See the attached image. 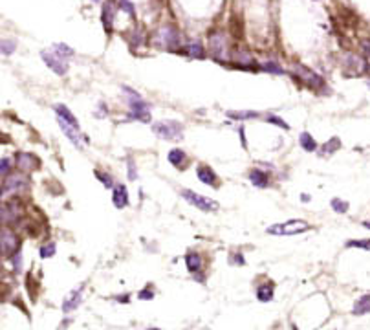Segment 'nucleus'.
Wrapping results in <instances>:
<instances>
[{"mask_svg":"<svg viewBox=\"0 0 370 330\" xmlns=\"http://www.w3.org/2000/svg\"><path fill=\"white\" fill-rule=\"evenodd\" d=\"M152 132L165 141H182L183 139V125L174 120H161L152 125Z\"/></svg>","mask_w":370,"mask_h":330,"instance_id":"nucleus-9","label":"nucleus"},{"mask_svg":"<svg viewBox=\"0 0 370 330\" xmlns=\"http://www.w3.org/2000/svg\"><path fill=\"white\" fill-rule=\"evenodd\" d=\"M114 299L121 305H127V303H130V294H121V296H115Z\"/></svg>","mask_w":370,"mask_h":330,"instance_id":"nucleus-45","label":"nucleus"},{"mask_svg":"<svg viewBox=\"0 0 370 330\" xmlns=\"http://www.w3.org/2000/svg\"><path fill=\"white\" fill-rule=\"evenodd\" d=\"M130 196L127 191L125 184H115L114 189H112V204H114L115 209H125L129 206Z\"/></svg>","mask_w":370,"mask_h":330,"instance_id":"nucleus-19","label":"nucleus"},{"mask_svg":"<svg viewBox=\"0 0 370 330\" xmlns=\"http://www.w3.org/2000/svg\"><path fill=\"white\" fill-rule=\"evenodd\" d=\"M226 116L233 121H248V120H257V118H260V114L255 112V110H227Z\"/></svg>","mask_w":370,"mask_h":330,"instance_id":"nucleus-25","label":"nucleus"},{"mask_svg":"<svg viewBox=\"0 0 370 330\" xmlns=\"http://www.w3.org/2000/svg\"><path fill=\"white\" fill-rule=\"evenodd\" d=\"M53 112H55V116H57V120L64 121V123H68V125H72V127H75V129H81L79 120H77L75 116L72 114V110L68 108L66 105H63V103L53 105Z\"/></svg>","mask_w":370,"mask_h":330,"instance_id":"nucleus-21","label":"nucleus"},{"mask_svg":"<svg viewBox=\"0 0 370 330\" xmlns=\"http://www.w3.org/2000/svg\"><path fill=\"white\" fill-rule=\"evenodd\" d=\"M57 123H59V129L63 130L64 136H66V138L70 139V143H72L73 147L83 149V147H85V145L90 143V139H88V136L83 134L81 129H75V127H72V125L64 123V121H61V120H57Z\"/></svg>","mask_w":370,"mask_h":330,"instance_id":"nucleus-13","label":"nucleus"},{"mask_svg":"<svg viewBox=\"0 0 370 330\" xmlns=\"http://www.w3.org/2000/svg\"><path fill=\"white\" fill-rule=\"evenodd\" d=\"M15 50H17V41H15V39H10V37L0 39V53H2V55L10 57V55L15 53Z\"/></svg>","mask_w":370,"mask_h":330,"instance_id":"nucleus-31","label":"nucleus"},{"mask_svg":"<svg viewBox=\"0 0 370 330\" xmlns=\"http://www.w3.org/2000/svg\"><path fill=\"white\" fill-rule=\"evenodd\" d=\"M180 196H182L187 204H191L192 207H196L198 211H202V213H215V211L220 209V204H218L215 198H211V196H203V195H200V193L192 191V189H182V191H180Z\"/></svg>","mask_w":370,"mask_h":330,"instance_id":"nucleus-7","label":"nucleus"},{"mask_svg":"<svg viewBox=\"0 0 370 330\" xmlns=\"http://www.w3.org/2000/svg\"><path fill=\"white\" fill-rule=\"evenodd\" d=\"M185 266H187V272L198 279V275H200L203 270V257L198 253V251L191 249V251L185 253Z\"/></svg>","mask_w":370,"mask_h":330,"instance_id":"nucleus-18","label":"nucleus"},{"mask_svg":"<svg viewBox=\"0 0 370 330\" xmlns=\"http://www.w3.org/2000/svg\"><path fill=\"white\" fill-rule=\"evenodd\" d=\"M11 263V266H13V272L15 273H20V270H22V251H17V253H13L10 259H8Z\"/></svg>","mask_w":370,"mask_h":330,"instance_id":"nucleus-42","label":"nucleus"},{"mask_svg":"<svg viewBox=\"0 0 370 330\" xmlns=\"http://www.w3.org/2000/svg\"><path fill=\"white\" fill-rule=\"evenodd\" d=\"M255 297H257V301H260V303H271L275 297V282L268 279V281L257 284Z\"/></svg>","mask_w":370,"mask_h":330,"instance_id":"nucleus-20","label":"nucleus"},{"mask_svg":"<svg viewBox=\"0 0 370 330\" xmlns=\"http://www.w3.org/2000/svg\"><path fill=\"white\" fill-rule=\"evenodd\" d=\"M154 297H156V290H154L152 284H147V286L141 288L140 292H138V299L140 301H152Z\"/></svg>","mask_w":370,"mask_h":330,"instance_id":"nucleus-38","label":"nucleus"},{"mask_svg":"<svg viewBox=\"0 0 370 330\" xmlns=\"http://www.w3.org/2000/svg\"><path fill=\"white\" fill-rule=\"evenodd\" d=\"M354 316H365L370 312V294L361 296L356 303H354Z\"/></svg>","mask_w":370,"mask_h":330,"instance_id":"nucleus-28","label":"nucleus"},{"mask_svg":"<svg viewBox=\"0 0 370 330\" xmlns=\"http://www.w3.org/2000/svg\"><path fill=\"white\" fill-rule=\"evenodd\" d=\"M121 90L125 94V99L129 103V120L130 121H141V123H150V105L143 99L140 92L123 85Z\"/></svg>","mask_w":370,"mask_h":330,"instance_id":"nucleus-1","label":"nucleus"},{"mask_svg":"<svg viewBox=\"0 0 370 330\" xmlns=\"http://www.w3.org/2000/svg\"><path fill=\"white\" fill-rule=\"evenodd\" d=\"M40 59H43L44 64H46V66H48L53 74H57V76H66L68 70H70V66H68V61L57 57V55L52 52V48L43 50V52H40Z\"/></svg>","mask_w":370,"mask_h":330,"instance_id":"nucleus-12","label":"nucleus"},{"mask_svg":"<svg viewBox=\"0 0 370 330\" xmlns=\"http://www.w3.org/2000/svg\"><path fill=\"white\" fill-rule=\"evenodd\" d=\"M312 226L308 224L306 220L301 218H294V220H286V222H280V224H273L266 228V233L268 235H275V237H292V235H301L304 231H308Z\"/></svg>","mask_w":370,"mask_h":330,"instance_id":"nucleus-8","label":"nucleus"},{"mask_svg":"<svg viewBox=\"0 0 370 330\" xmlns=\"http://www.w3.org/2000/svg\"><path fill=\"white\" fill-rule=\"evenodd\" d=\"M38 158L31 153H15L13 156V167L15 171L22 172V174H28V172L35 171L38 167Z\"/></svg>","mask_w":370,"mask_h":330,"instance_id":"nucleus-11","label":"nucleus"},{"mask_svg":"<svg viewBox=\"0 0 370 330\" xmlns=\"http://www.w3.org/2000/svg\"><path fill=\"white\" fill-rule=\"evenodd\" d=\"M20 248H22V242H20L17 231L13 228L0 226V257L10 259L13 253L20 251Z\"/></svg>","mask_w":370,"mask_h":330,"instance_id":"nucleus-10","label":"nucleus"},{"mask_svg":"<svg viewBox=\"0 0 370 330\" xmlns=\"http://www.w3.org/2000/svg\"><path fill=\"white\" fill-rule=\"evenodd\" d=\"M127 176H129V180L130 182H136L138 180V167H136V162H134V158H129L127 160Z\"/></svg>","mask_w":370,"mask_h":330,"instance_id":"nucleus-41","label":"nucleus"},{"mask_svg":"<svg viewBox=\"0 0 370 330\" xmlns=\"http://www.w3.org/2000/svg\"><path fill=\"white\" fill-rule=\"evenodd\" d=\"M115 11H117V6L114 0H105L101 4V26L108 35H112L114 31Z\"/></svg>","mask_w":370,"mask_h":330,"instance_id":"nucleus-14","label":"nucleus"},{"mask_svg":"<svg viewBox=\"0 0 370 330\" xmlns=\"http://www.w3.org/2000/svg\"><path fill=\"white\" fill-rule=\"evenodd\" d=\"M346 248H359V249H366L370 251V239H352L346 240Z\"/></svg>","mask_w":370,"mask_h":330,"instance_id":"nucleus-39","label":"nucleus"},{"mask_svg":"<svg viewBox=\"0 0 370 330\" xmlns=\"http://www.w3.org/2000/svg\"><path fill=\"white\" fill-rule=\"evenodd\" d=\"M167 160L171 165L178 169V171H185V165L189 163V156L183 149H171L167 154Z\"/></svg>","mask_w":370,"mask_h":330,"instance_id":"nucleus-22","label":"nucleus"},{"mask_svg":"<svg viewBox=\"0 0 370 330\" xmlns=\"http://www.w3.org/2000/svg\"><path fill=\"white\" fill-rule=\"evenodd\" d=\"M117 10L130 15V17L136 20V6L132 0H117Z\"/></svg>","mask_w":370,"mask_h":330,"instance_id":"nucleus-35","label":"nucleus"},{"mask_svg":"<svg viewBox=\"0 0 370 330\" xmlns=\"http://www.w3.org/2000/svg\"><path fill=\"white\" fill-rule=\"evenodd\" d=\"M143 31H141V29H138V31H132V33H130V44H132V46H140V44H143L145 41H147V39L143 37Z\"/></svg>","mask_w":370,"mask_h":330,"instance_id":"nucleus-43","label":"nucleus"},{"mask_svg":"<svg viewBox=\"0 0 370 330\" xmlns=\"http://www.w3.org/2000/svg\"><path fill=\"white\" fill-rule=\"evenodd\" d=\"M299 145H301V149L306 151V153H315L319 149L317 141L313 139V136L310 134V132H301V134H299Z\"/></svg>","mask_w":370,"mask_h":330,"instance_id":"nucleus-27","label":"nucleus"},{"mask_svg":"<svg viewBox=\"0 0 370 330\" xmlns=\"http://www.w3.org/2000/svg\"><path fill=\"white\" fill-rule=\"evenodd\" d=\"M341 149V139L339 138H330L326 143H322L319 149V154L321 156H330V154H336V151Z\"/></svg>","mask_w":370,"mask_h":330,"instance_id":"nucleus-30","label":"nucleus"},{"mask_svg":"<svg viewBox=\"0 0 370 330\" xmlns=\"http://www.w3.org/2000/svg\"><path fill=\"white\" fill-rule=\"evenodd\" d=\"M290 74H292V77H295L297 81L303 83L306 88H310V90L321 92L322 88H324V79H322L317 72H313V70H310L308 66H304V64L295 62L294 66H292V72Z\"/></svg>","mask_w":370,"mask_h":330,"instance_id":"nucleus-6","label":"nucleus"},{"mask_svg":"<svg viewBox=\"0 0 370 330\" xmlns=\"http://www.w3.org/2000/svg\"><path fill=\"white\" fill-rule=\"evenodd\" d=\"M196 176L200 182L213 187V189H218V187H220V176L215 172V169L205 165V163H200L196 167Z\"/></svg>","mask_w":370,"mask_h":330,"instance_id":"nucleus-15","label":"nucleus"},{"mask_svg":"<svg viewBox=\"0 0 370 330\" xmlns=\"http://www.w3.org/2000/svg\"><path fill=\"white\" fill-rule=\"evenodd\" d=\"M363 228H366V230H370V220H365V222H363Z\"/></svg>","mask_w":370,"mask_h":330,"instance_id":"nucleus-48","label":"nucleus"},{"mask_svg":"<svg viewBox=\"0 0 370 330\" xmlns=\"http://www.w3.org/2000/svg\"><path fill=\"white\" fill-rule=\"evenodd\" d=\"M94 174H96V178L106 187V189H114L115 182H114V176H112V174H108V172H105V171H99V169H96Z\"/></svg>","mask_w":370,"mask_h":330,"instance_id":"nucleus-34","label":"nucleus"},{"mask_svg":"<svg viewBox=\"0 0 370 330\" xmlns=\"http://www.w3.org/2000/svg\"><path fill=\"white\" fill-rule=\"evenodd\" d=\"M264 121H268V123H271V125H275V127H279V129H282V130H290V125L286 123V121L280 118V116H277V114H266L264 116Z\"/></svg>","mask_w":370,"mask_h":330,"instance_id":"nucleus-36","label":"nucleus"},{"mask_svg":"<svg viewBox=\"0 0 370 330\" xmlns=\"http://www.w3.org/2000/svg\"><path fill=\"white\" fill-rule=\"evenodd\" d=\"M97 108L101 110V112H97L96 118H106V114H108V110H106V103H105V101H101V103L97 105Z\"/></svg>","mask_w":370,"mask_h":330,"instance_id":"nucleus-44","label":"nucleus"},{"mask_svg":"<svg viewBox=\"0 0 370 330\" xmlns=\"http://www.w3.org/2000/svg\"><path fill=\"white\" fill-rule=\"evenodd\" d=\"M4 272V263H2V257H0V273Z\"/></svg>","mask_w":370,"mask_h":330,"instance_id":"nucleus-49","label":"nucleus"},{"mask_svg":"<svg viewBox=\"0 0 370 330\" xmlns=\"http://www.w3.org/2000/svg\"><path fill=\"white\" fill-rule=\"evenodd\" d=\"M154 43H156V46L161 50L180 53L183 50L185 41H183L182 33H180V29L176 28V26L163 24V26H159L156 35H154Z\"/></svg>","mask_w":370,"mask_h":330,"instance_id":"nucleus-3","label":"nucleus"},{"mask_svg":"<svg viewBox=\"0 0 370 330\" xmlns=\"http://www.w3.org/2000/svg\"><path fill=\"white\" fill-rule=\"evenodd\" d=\"M363 48H365V52L370 55V39H368V41H365V44H363Z\"/></svg>","mask_w":370,"mask_h":330,"instance_id":"nucleus-46","label":"nucleus"},{"mask_svg":"<svg viewBox=\"0 0 370 330\" xmlns=\"http://www.w3.org/2000/svg\"><path fill=\"white\" fill-rule=\"evenodd\" d=\"M207 55H211L217 62L222 64H229L231 55V41L229 35L222 29H215L207 35Z\"/></svg>","mask_w":370,"mask_h":330,"instance_id":"nucleus-2","label":"nucleus"},{"mask_svg":"<svg viewBox=\"0 0 370 330\" xmlns=\"http://www.w3.org/2000/svg\"><path fill=\"white\" fill-rule=\"evenodd\" d=\"M292 330H299V328H297V326H295V325H292Z\"/></svg>","mask_w":370,"mask_h":330,"instance_id":"nucleus-51","label":"nucleus"},{"mask_svg":"<svg viewBox=\"0 0 370 330\" xmlns=\"http://www.w3.org/2000/svg\"><path fill=\"white\" fill-rule=\"evenodd\" d=\"M343 66L348 68L352 76H361V74H365L366 70H368V62H366L365 57H361V55H356V53H348V55L345 57Z\"/></svg>","mask_w":370,"mask_h":330,"instance_id":"nucleus-16","label":"nucleus"},{"mask_svg":"<svg viewBox=\"0 0 370 330\" xmlns=\"http://www.w3.org/2000/svg\"><path fill=\"white\" fill-rule=\"evenodd\" d=\"M22 216H24V206L19 196L0 202V226L15 228V226H19Z\"/></svg>","mask_w":370,"mask_h":330,"instance_id":"nucleus-5","label":"nucleus"},{"mask_svg":"<svg viewBox=\"0 0 370 330\" xmlns=\"http://www.w3.org/2000/svg\"><path fill=\"white\" fill-rule=\"evenodd\" d=\"M13 171H15L13 158H10V156H2V158H0V180L6 178L8 174H11Z\"/></svg>","mask_w":370,"mask_h":330,"instance_id":"nucleus-33","label":"nucleus"},{"mask_svg":"<svg viewBox=\"0 0 370 330\" xmlns=\"http://www.w3.org/2000/svg\"><path fill=\"white\" fill-rule=\"evenodd\" d=\"M57 251V244L53 242V240H48V242H44L40 248H38V257L40 259H52Z\"/></svg>","mask_w":370,"mask_h":330,"instance_id":"nucleus-32","label":"nucleus"},{"mask_svg":"<svg viewBox=\"0 0 370 330\" xmlns=\"http://www.w3.org/2000/svg\"><path fill=\"white\" fill-rule=\"evenodd\" d=\"M29 178L28 174H22L19 171H13L11 174H8L6 178H2L0 182V202L8 200V198H17L28 189Z\"/></svg>","mask_w":370,"mask_h":330,"instance_id":"nucleus-4","label":"nucleus"},{"mask_svg":"<svg viewBox=\"0 0 370 330\" xmlns=\"http://www.w3.org/2000/svg\"><path fill=\"white\" fill-rule=\"evenodd\" d=\"M248 178H250V182L255 187H259V189H266V187H269V184H271V178H269V174L264 171V169H251Z\"/></svg>","mask_w":370,"mask_h":330,"instance_id":"nucleus-24","label":"nucleus"},{"mask_svg":"<svg viewBox=\"0 0 370 330\" xmlns=\"http://www.w3.org/2000/svg\"><path fill=\"white\" fill-rule=\"evenodd\" d=\"M94 2H99V0H94Z\"/></svg>","mask_w":370,"mask_h":330,"instance_id":"nucleus-52","label":"nucleus"},{"mask_svg":"<svg viewBox=\"0 0 370 330\" xmlns=\"http://www.w3.org/2000/svg\"><path fill=\"white\" fill-rule=\"evenodd\" d=\"M83 288L85 286H79L66 294V297L63 299V306H61L63 314H72V312H75L83 305Z\"/></svg>","mask_w":370,"mask_h":330,"instance_id":"nucleus-17","label":"nucleus"},{"mask_svg":"<svg viewBox=\"0 0 370 330\" xmlns=\"http://www.w3.org/2000/svg\"><path fill=\"white\" fill-rule=\"evenodd\" d=\"M227 263H229L231 266H245V257H244V253H240V251H231Z\"/></svg>","mask_w":370,"mask_h":330,"instance_id":"nucleus-40","label":"nucleus"},{"mask_svg":"<svg viewBox=\"0 0 370 330\" xmlns=\"http://www.w3.org/2000/svg\"><path fill=\"white\" fill-rule=\"evenodd\" d=\"M301 200H303V202H310V195H301Z\"/></svg>","mask_w":370,"mask_h":330,"instance_id":"nucleus-47","label":"nucleus"},{"mask_svg":"<svg viewBox=\"0 0 370 330\" xmlns=\"http://www.w3.org/2000/svg\"><path fill=\"white\" fill-rule=\"evenodd\" d=\"M330 206H332V209L336 211V213H339V215H345L346 211H348V207H350V204H348L346 200H343V198H332Z\"/></svg>","mask_w":370,"mask_h":330,"instance_id":"nucleus-37","label":"nucleus"},{"mask_svg":"<svg viewBox=\"0 0 370 330\" xmlns=\"http://www.w3.org/2000/svg\"><path fill=\"white\" fill-rule=\"evenodd\" d=\"M182 52L191 59H205L207 57V50L203 48V44L200 43V41H187V43L183 44Z\"/></svg>","mask_w":370,"mask_h":330,"instance_id":"nucleus-23","label":"nucleus"},{"mask_svg":"<svg viewBox=\"0 0 370 330\" xmlns=\"http://www.w3.org/2000/svg\"><path fill=\"white\" fill-rule=\"evenodd\" d=\"M52 52L57 55V57L64 59V61H68V59H72L73 55H75V52H73V48H70L68 44L64 43H55L52 46Z\"/></svg>","mask_w":370,"mask_h":330,"instance_id":"nucleus-29","label":"nucleus"},{"mask_svg":"<svg viewBox=\"0 0 370 330\" xmlns=\"http://www.w3.org/2000/svg\"><path fill=\"white\" fill-rule=\"evenodd\" d=\"M147 330H161V328H154V326H150V328H147Z\"/></svg>","mask_w":370,"mask_h":330,"instance_id":"nucleus-50","label":"nucleus"},{"mask_svg":"<svg viewBox=\"0 0 370 330\" xmlns=\"http://www.w3.org/2000/svg\"><path fill=\"white\" fill-rule=\"evenodd\" d=\"M259 70L260 72H268V74H273V76H284L286 70L282 68V64L277 61H262L259 62Z\"/></svg>","mask_w":370,"mask_h":330,"instance_id":"nucleus-26","label":"nucleus"}]
</instances>
